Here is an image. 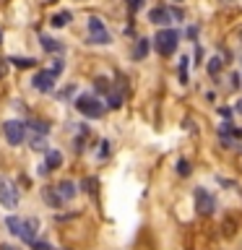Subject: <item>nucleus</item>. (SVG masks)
<instances>
[{
  "mask_svg": "<svg viewBox=\"0 0 242 250\" xmlns=\"http://www.w3.org/2000/svg\"><path fill=\"white\" fill-rule=\"evenodd\" d=\"M68 21H73V13H70V11H60V13H55L52 19H50V23H52L55 29H62Z\"/></svg>",
  "mask_w": 242,
  "mask_h": 250,
  "instance_id": "obj_11",
  "label": "nucleus"
},
{
  "mask_svg": "<svg viewBox=\"0 0 242 250\" xmlns=\"http://www.w3.org/2000/svg\"><path fill=\"white\" fill-rule=\"evenodd\" d=\"M29 128H31V130H37L39 136H47V133H50V125L42 123V120H29Z\"/></svg>",
  "mask_w": 242,
  "mask_h": 250,
  "instance_id": "obj_16",
  "label": "nucleus"
},
{
  "mask_svg": "<svg viewBox=\"0 0 242 250\" xmlns=\"http://www.w3.org/2000/svg\"><path fill=\"white\" fill-rule=\"evenodd\" d=\"M44 167H47V169H58V167H62V154H60V151H47V156H44Z\"/></svg>",
  "mask_w": 242,
  "mask_h": 250,
  "instance_id": "obj_12",
  "label": "nucleus"
},
{
  "mask_svg": "<svg viewBox=\"0 0 242 250\" xmlns=\"http://www.w3.org/2000/svg\"><path fill=\"white\" fill-rule=\"evenodd\" d=\"M219 115H222V117H226V120H229V117H232V109H226V107H222V109H219Z\"/></svg>",
  "mask_w": 242,
  "mask_h": 250,
  "instance_id": "obj_28",
  "label": "nucleus"
},
{
  "mask_svg": "<svg viewBox=\"0 0 242 250\" xmlns=\"http://www.w3.org/2000/svg\"><path fill=\"white\" fill-rule=\"evenodd\" d=\"M39 42H42V47H44L47 52H62V44L58 42V39L47 37V34H42V37H39Z\"/></svg>",
  "mask_w": 242,
  "mask_h": 250,
  "instance_id": "obj_14",
  "label": "nucleus"
},
{
  "mask_svg": "<svg viewBox=\"0 0 242 250\" xmlns=\"http://www.w3.org/2000/svg\"><path fill=\"white\" fill-rule=\"evenodd\" d=\"M76 109L86 117H101L104 115V104H101L94 94H81V97L76 99Z\"/></svg>",
  "mask_w": 242,
  "mask_h": 250,
  "instance_id": "obj_2",
  "label": "nucleus"
},
{
  "mask_svg": "<svg viewBox=\"0 0 242 250\" xmlns=\"http://www.w3.org/2000/svg\"><path fill=\"white\" fill-rule=\"evenodd\" d=\"M120 104H122V94H120V91H109V97H107V107L117 109Z\"/></svg>",
  "mask_w": 242,
  "mask_h": 250,
  "instance_id": "obj_19",
  "label": "nucleus"
},
{
  "mask_svg": "<svg viewBox=\"0 0 242 250\" xmlns=\"http://www.w3.org/2000/svg\"><path fill=\"white\" fill-rule=\"evenodd\" d=\"M3 136L11 146H21L23 138H26V125L19 120H5L3 123Z\"/></svg>",
  "mask_w": 242,
  "mask_h": 250,
  "instance_id": "obj_3",
  "label": "nucleus"
},
{
  "mask_svg": "<svg viewBox=\"0 0 242 250\" xmlns=\"http://www.w3.org/2000/svg\"><path fill=\"white\" fill-rule=\"evenodd\" d=\"M60 70H62V60H55V65H52V70H50V73H52V76H58Z\"/></svg>",
  "mask_w": 242,
  "mask_h": 250,
  "instance_id": "obj_27",
  "label": "nucleus"
},
{
  "mask_svg": "<svg viewBox=\"0 0 242 250\" xmlns=\"http://www.w3.org/2000/svg\"><path fill=\"white\" fill-rule=\"evenodd\" d=\"M177 44H180V34H177L175 29H161L159 34L154 37V47H156V52L164 55V58H169V55L177 50Z\"/></svg>",
  "mask_w": 242,
  "mask_h": 250,
  "instance_id": "obj_1",
  "label": "nucleus"
},
{
  "mask_svg": "<svg viewBox=\"0 0 242 250\" xmlns=\"http://www.w3.org/2000/svg\"><path fill=\"white\" fill-rule=\"evenodd\" d=\"M195 208H198V214H203V216L214 214L216 201H214V195H211L206 188H195Z\"/></svg>",
  "mask_w": 242,
  "mask_h": 250,
  "instance_id": "obj_5",
  "label": "nucleus"
},
{
  "mask_svg": "<svg viewBox=\"0 0 242 250\" xmlns=\"http://www.w3.org/2000/svg\"><path fill=\"white\" fill-rule=\"evenodd\" d=\"M42 198H44L47 203H50V206H52V208H60V206H62V203H65V201H62V198H60V193H58V188H44V190H42Z\"/></svg>",
  "mask_w": 242,
  "mask_h": 250,
  "instance_id": "obj_9",
  "label": "nucleus"
},
{
  "mask_svg": "<svg viewBox=\"0 0 242 250\" xmlns=\"http://www.w3.org/2000/svg\"><path fill=\"white\" fill-rule=\"evenodd\" d=\"M21 222H23V219H19V216H8V219H5V227H8L13 234H19V232H21Z\"/></svg>",
  "mask_w": 242,
  "mask_h": 250,
  "instance_id": "obj_18",
  "label": "nucleus"
},
{
  "mask_svg": "<svg viewBox=\"0 0 242 250\" xmlns=\"http://www.w3.org/2000/svg\"><path fill=\"white\" fill-rule=\"evenodd\" d=\"M29 245H31V250H55L50 242H42V240H31Z\"/></svg>",
  "mask_w": 242,
  "mask_h": 250,
  "instance_id": "obj_23",
  "label": "nucleus"
},
{
  "mask_svg": "<svg viewBox=\"0 0 242 250\" xmlns=\"http://www.w3.org/2000/svg\"><path fill=\"white\" fill-rule=\"evenodd\" d=\"M8 62H13V65H19V68H31V65H37L34 58H8Z\"/></svg>",
  "mask_w": 242,
  "mask_h": 250,
  "instance_id": "obj_17",
  "label": "nucleus"
},
{
  "mask_svg": "<svg viewBox=\"0 0 242 250\" xmlns=\"http://www.w3.org/2000/svg\"><path fill=\"white\" fill-rule=\"evenodd\" d=\"M89 42L91 44H109V42H112L107 26L101 23V19H97V16H91V19H89Z\"/></svg>",
  "mask_w": 242,
  "mask_h": 250,
  "instance_id": "obj_4",
  "label": "nucleus"
},
{
  "mask_svg": "<svg viewBox=\"0 0 242 250\" xmlns=\"http://www.w3.org/2000/svg\"><path fill=\"white\" fill-rule=\"evenodd\" d=\"M0 203L5 208H16L19 206V193H16L13 183H8L5 177H0Z\"/></svg>",
  "mask_w": 242,
  "mask_h": 250,
  "instance_id": "obj_6",
  "label": "nucleus"
},
{
  "mask_svg": "<svg viewBox=\"0 0 242 250\" xmlns=\"http://www.w3.org/2000/svg\"><path fill=\"white\" fill-rule=\"evenodd\" d=\"M0 250H16L13 245H3V248H0Z\"/></svg>",
  "mask_w": 242,
  "mask_h": 250,
  "instance_id": "obj_29",
  "label": "nucleus"
},
{
  "mask_svg": "<svg viewBox=\"0 0 242 250\" xmlns=\"http://www.w3.org/2000/svg\"><path fill=\"white\" fill-rule=\"evenodd\" d=\"M148 39H138V44H136V50H133V60H143L146 55H148Z\"/></svg>",
  "mask_w": 242,
  "mask_h": 250,
  "instance_id": "obj_15",
  "label": "nucleus"
},
{
  "mask_svg": "<svg viewBox=\"0 0 242 250\" xmlns=\"http://www.w3.org/2000/svg\"><path fill=\"white\" fill-rule=\"evenodd\" d=\"M47 3H55V0H47Z\"/></svg>",
  "mask_w": 242,
  "mask_h": 250,
  "instance_id": "obj_32",
  "label": "nucleus"
},
{
  "mask_svg": "<svg viewBox=\"0 0 242 250\" xmlns=\"http://www.w3.org/2000/svg\"><path fill=\"white\" fill-rule=\"evenodd\" d=\"M0 42H3V31H0Z\"/></svg>",
  "mask_w": 242,
  "mask_h": 250,
  "instance_id": "obj_31",
  "label": "nucleus"
},
{
  "mask_svg": "<svg viewBox=\"0 0 242 250\" xmlns=\"http://www.w3.org/2000/svg\"><path fill=\"white\" fill-rule=\"evenodd\" d=\"M34 227H37V222H21V232H19V237L23 240V242H31L34 240Z\"/></svg>",
  "mask_w": 242,
  "mask_h": 250,
  "instance_id": "obj_13",
  "label": "nucleus"
},
{
  "mask_svg": "<svg viewBox=\"0 0 242 250\" xmlns=\"http://www.w3.org/2000/svg\"><path fill=\"white\" fill-rule=\"evenodd\" d=\"M58 193L62 201H70L76 195V183H70V180H62V183L58 185Z\"/></svg>",
  "mask_w": 242,
  "mask_h": 250,
  "instance_id": "obj_10",
  "label": "nucleus"
},
{
  "mask_svg": "<svg viewBox=\"0 0 242 250\" xmlns=\"http://www.w3.org/2000/svg\"><path fill=\"white\" fill-rule=\"evenodd\" d=\"M8 73V58H0V78Z\"/></svg>",
  "mask_w": 242,
  "mask_h": 250,
  "instance_id": "obj_26",
  "label": "nucleus"
},
{
  "mask_svg": "<svg viewBox=\"0 0 242 250\" xmlns=\"http://www.w3.org/2000/svg\"><path fill=\"white\" fill-rule=\"evenodd\" d=\"M177 172H180L182 177H187V175H190V162H187V159H180V162H177Z\"/></svg>",
  "mask_w": 242,
  "mask_h": 250,
  "instance_id": "obj_21",
  "label": "nucleus"
},
{
  "mask_svg": "<svg viewBox=\"0 0 242 250\" xmlns=\"http://www.w3.org/2000/svg\"><path fill=\"white\" fill-rule=\"evenodd\" d=\"M94 86H97V91H109V81H107V78H97Z\"/></svg>",
  "mask_w": 242,
  "mask_h": 250,
  "instance_id": "obj_24",
  "label": "nucleus"
},
{
  "mask_svg": "<svg viewBox=\"0 0 242 250\" xmlns=\"http://www.w3.org/2000/svg\"><path fill=\"white\" fill-rule=\"evenodd\" d=\"M187 68H190V58H180V81L187 83Z\"/></svg>",
  "mask_w": 242,
  "mask_h": 250,
  "instance_id": "obj_20",
  "label": "nucleus"
},
{
  "mask_svg": "<svg viewBox=\"0 0 242 250\" xmlns=\"http://www.w3.org/2000/svg\"><path fill=\"white\" fill-rule=\"evenodd\" d=\"M148 21L156 23V26H167V23L172 21V13L167 11V8H151V11H148Z\"/></svg>",
  "mask_w": 242,
  "mask_h": 250,
  "instance_id": "obj_8",
  "label": "nucleus"
},
{
  "mask_svg": "<svg viewBox=\"0 0 242 250\" xmlns=\"http://www.w3.org/2000/svg\"><path fill=\"white\" fill-rule=\"evenodd\" d=\"M237 112H242V99L237 102Z\"/></svg>",
  "mask_w": 242,
  "mask_h": 250,
  "instance_id": "obj_30",
  "label": "nucleus"
},
{
  "mask_svg": "<svg viewBox=\"0 0 242 250\" xmlns=\"http://www.w3.org/2000/svg\"><path fill=\"white\" fill-rule=\"evenodd\" d=\"M219 70H222V60H219V58H211V60H208V73L216 76Z\"/></svg>",
  "mask_w": 242,
  "mask_h": 250,
  "instance_id": "obj_22",
  "label": "nucleus"
},
{
  "mask_svg": "<svg viewBox=\"0 0 242 250\" xmlns=\"http://www.w3.org/2000/svg\"><path fill=\"white\" fill-rule=\"evenodd\" d=\"M31 86H34L37 91L47 94V91H52V89H55V76L50 73V70H37L34 78H31Z\"/></svg>",
  "mask_w": 242,
  "mask_h": 250,
  "instance_id": "obj_7",
  "label": "nucleus"
},
{
  "mask_svg": "<svg viewBox=\"0 0 242 250\" xmlns=\"http://www.w3.org/2000/svg\"><path fill=\"white\" fill-rule=\"evenodd\" d=\"M141 5H143V0H128V8H130V13H136Z\"/></svg>",
  "mask_w": 242,
  "mask_h": 250,
  "instance_id": "obj_25",
  "label": "nucleus"
}]
</instances>
